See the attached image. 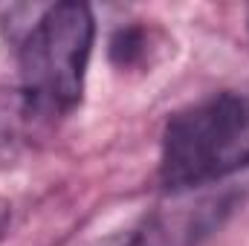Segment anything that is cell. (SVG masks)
Returning a JSON list of instances; mask_svg holds the SVG:
<instances>
[{"label": "cell", "mask_w": 249, "mask_h": 246, "mask_svg": "<svg viewBox=\"0 0 249 246\" xmlns=\"http://www.w3.org/2000/svg\"><path fill=\"white\" fill-rule=\"evenodd\" d=\"M249 168V87L220 90L177 110L162 130L160 183L191 191Z\"/></svg>", "instance_id": "6da1fadb"}, {"label": "cell", "mask_w": 249, "mask_h": 246, "mask_svg": "<svg viewBox=\"0 0 249 246\" xmlns=\"http://www.w3.org/2000/svg\"><path fill=\"white\" fill-rule=\"evenodd\" d=\"M96 41V18L87 3L47 6L18 47V81L23 107L58 119L78 107Z\"/></svg>", "instance_id": "7a4b0ae2"}]
</instances>
